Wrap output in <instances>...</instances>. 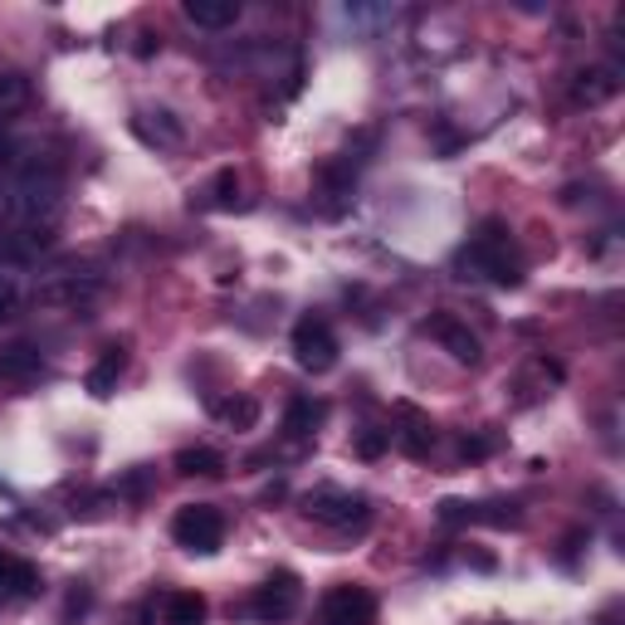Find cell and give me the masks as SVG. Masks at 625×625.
Returning <instances> with one entry per match:
<instances>
[{"mask_svg":"<svg viewBox=\"0 0 625 625\" xmlns=\"http://www.w3.org/2000/svg\"><path fill=\"white\" fill-rule=\"evenodd\" d=\"M16 191V230H54L64 211V167L49 152H24L10 162Z\"/></svg>","mask_w":625,"mask_h":625,"instance_id":"6da1fadb","label":"cell"},{"mask_svg":"<svg viewBox=\"0 0 625 625\" xmlns=\"http://www.w3.org/2000/svg\"><path fill=\"white\" fill-rule=\"evenodd\" d=\"M103 289H108V274L93 260H59V264L40 269L30 299L40 303V309H89V303H98Z\"/></svg>","mask_w":625,"mask_h":625,"instance_id":"7a4b0ae2","label":"cell"},{"mask_svg":"<svg viewBox=\"0 0 625 625\" xmlns=\"http://www.w3.org/2000/svg\"><path fill=\"white\" fill-rule=\"evenodd\" d=\"M455 269H464V279H494V284H504V289L523 284V264L508 244L504 220H484V225L470 235V244L460 250Z\"/></svg>","mask_w":625,"mask_h":625,"instance_id":"3957f363","label":"cell"},{"mask_svg":"<svg viewBox=\"0 0 625 625\" xmlns=\"http://www.w3.org/2000/svg\"><path fill=\"white\" fill-rule=\"evenodd\" d=\"M303 513H309L313 523H323V528L333 533H362L366 523H372V504H366V494H352V488H333V484H317L309 494L299 498Z\"/></svg>","mask_w":625,"mask_h":625,"instance_id":"277c9868","label":"cell"},{"mask_svg":"<svg viewBox=\"0 0 625 625\" xmlns=\"http://www.w3.org/2000/svg\"><path fill=\"white\" fill-rule=\"evenodd\" d=\"M293 362L303 366V372H313V376H323V372H333L337 366V333H333V323L327 317H317V313H309V317H299L293 323Z\"/></svg>","mask_w":625,"mask_h":625,"instance_id":"5b68a950","label":"cell"},{"mask_svg":"<svg viewBox=\"0 0 625 625\" xmlns=\"http://www.w3.org/2000/svg\"><path fill=\"white\" fill-rule=\"evenodd\" d=\"M171 537H177L187 553L211 557V553H220V543H225V518H220V508H211V504H187L171 518Z\"/></svg>","mask_w":625,"mask_h":625,"instance_id":"8992f818","label":"cell"},{"mask_svg":"<svg viewBox=\"0 0 625 625\" xmlns=\"http://www.w3.org/2000/svg\"><path fill=\"white\" fill-rule=\"evenodd\" d=\"M372 621H376V596L352 582L333 586L323 596V606H317V625H372Z\"/></svg>","mask_w":625,"mask_h":625,"instance_id":"52a82bcc","label":"cell"},{"mask_svg":"<svg viewBox=\"0 0 625 625\" xmlns=\"http://www.w3.org/2000/svg\"><path fill=\"white\" fill-rule=\"evenodd\" d=\"M303 602V586L293 572H274L264 586H254V596H250V616L254 621H264V625H274V621H289L293 611H299Z\"/></svg>","mask_w":625,"mask_h":625,"instance_id":"ba28073f","label":"cell"},{"mask_svg":"<svg viewBox=\"0 0 625 625\" xmlns=\"http://www.w3.org/2000/svg\"><path fill=\"white\" fill-rule=\"evenodd\" d=\"M425 333H431V337L440 342V347H445L455 362H464V366H474V362L484 357L480 333H470V323H464V317H455V313H431Z\"/></svg>","mask_w":625,"mask_h":625,"instance_id":"9c48e42d","label":"cell"},{"mask_svg":"<svg viewBox=\"0 0 625 625\" xmlns=\"http://www.w3.org/2000/svg\"><path fill=\"white\" fill-rule=\"evenodd\" d=\"M391 440L401 445V455L425 460L435 450V421L421 406H411V401H396V431H391Z\"/></svg>","mask_w":625,"mask_h":625,"instance_id":"30bf717a","label":"cell"},{"mask_svg":"<svg viewBox=\"0 0 625 625\" xmlns=\"http://www.w3.org/2000/svg\"><path fill=\"white\" fill-rule=\"evenodd\" d=\"M616 93H621V69L616 64H586V69L572 73V83H567V98L577 108H602Z\"/></svg>","mask_w":625,"mask_h":625,"instance_id":"8fae6325","label":"cell"},{"mask_svg":"<svg viewBox=\"0 0 625 625\" xmlns=\"http://www.w3.org/2000/svg\"><path fill=\"white\" fill-rule=\"evenodd\" d=\"M30 596H40V567L0 547V606L30 602Z\"/></svg>","mask_w":625,"mask_h":625,"instance_id":"7c38bea8","label":"cell"},{"mask_svg":"<svg viewBox=\"0 0 625 625\" xmlns=\"http://www.w3.org/2000/svg\"><path fill=\"white\" fill-rule=\"evenodd\" d=\"M171 470H177L181 480H220L230 464H225V455H220V450H211V445H187V450H177Z\"/></svg>","mask_w":625,"mask_h":625,"instance_id":"4fadbf2b","label":"cell"},{"mask_svg":"<svg viewBox=\"0 0 625 625\" xmlns=\"http://www.w3.org/2000/svg\"><path fill=\"white\" fill-rule=\"evenodd\" d=\"M132 132H138L147 147H181L187 142V128H181L167 108H157V113H138L132 118Z\"/></svg>","mask_w":625,"mask_h":625,"instance_id":"5bb4252c","label":"cell"},{"mask_svg":"<svg viewBox=\"0 0 625 625\" xmlns=\"http://www.w3.org/2000/svg\"><path fill=\"white\" fill-rule=\"evenodd\" d=\"M122 372H128V347H118V342H113V347H103V357L93 362V372H89V382H83V386H89L98 401H108L118 391Z\"/></svg>","mask_w":625,"mask_h":625,"instance_id":"9a60e30c","label":"cell"},{"mask_svg":"<svg viewBox=\"0 0 625 625\" xmlns=\"http://www.w3.org/2000/svg\"><path fill=\"white\" fill-rule=\"evenodd\" d=\"M181 16H187L195 30H230V24L240 20V0H187Z\"/></svg>","mask_w":625,"mask_h":625,"instance_id":"2e32d148","label":"cell"},{"mask_svg":"<svg viewBox=\"0 0 625 625\" xmlns=\"http://www.w3.org/2000/svg\"><path fill=\"white\" fill-rule=\"evenodd\" d=\"M24 274H30V264H24L20 254H10V244H6V254H0V317H10V313L20 309Z\"/></svg>","mask_w":625,"mask_h":625,"instance_id":"e0dca14e","label":"cell"},{"mask_svg":"<svg viewBox=\"0 0 625 625\" xmlns=\"http://www.w3.org/2000/svg\"><path fill=\"white\" fill-rule=\"evenodd\" d=\"M323 421H327V401H317V396H293L289 411H284V431L293 440H309Z\"/></svg>","mask_w":625,"mask_h":625,"instance_id":"ac0fdd59","label":"cell"},{"mask_svg":"<svg viewBox=\"0 0 625 625\" xmlns=\"http://www.w3.org/2000/svg\"><path fill=\"white\" fill-rule=\"evenodd\" d=\"M211 606L201 592H167L162 596V625H205Z\"/></svg>","mask_w":625,"mask_h":625,"instance_id":"d6986e66","label":"cell"},{"mask_svg":"<svg viewBox=\"0 0 625 625\" xmlns=\"http://www.w3.org/2000/svg\"><path fill=\"white\" fill-rule=\"evenodd\" d=\"M40 372H44V357L34 342H10V347H0V376L24 382V376H40Z\"/></svg>","mask_w":625,"mask_h":625,"instance_id":"ffe728a7","label":"cell"},{"mask_svg":"<svg viewBox=\"0 0 625 625\" xmlns=\"http://www.w3.org/2000/svg\"><path fill=\"white\" fill-rule=\"evenodd\" d=\"M24 103H30V79L16 69H0V128H6Z\"/></svg>","mask_w":625,"mask_h":625,"instance_id":"44dd1931","label":"cell"},{"mask_svg":"<svg viewBox=\"0 0 625 625\" xmlns=\"http://www.w3.org/2000/svg\"><path fill=\"white\" fill-rule=\"evenodd\" d=\"M211 411L230 425V431H250V425L260 421V401L254 396H225V401H215Z\"/></svg>","mask_w":625,"mask_h":625,"instance_id":"7402d4cb","label":"cell"},{"mask_svg":"<svg viewBox=\"0 0 625 625\" xmlns=\"http://www.w3.org/2000/svg\"><path fill=\"white\" fill-rule=\"evenodd\" d=\"M372 152H376V128H362V132H352V142L337 152V162L347 167L352 177H357V171H362L366 162H372Z\"/></svg>","mask_w":625,"mask_h":625,"instance_id":"603a6c76","label":"cell"},{"mask_svg":"<svg viewBox=\"0 0 625 625\" xmlns=\"http://www.w3.org/2000/svg\"><path fill=\"white\" fill-rule=\"evenodd\" d=\"M235 201H240V177H235V167L215 171V181H211V205H220V211H230Z\"/></svg>","mask_w":625,"mask_h":625,"instance_id":"cb8c5ba5","label":"cell"},{"mask_svg":"<svg viewBox=\"0 0 625 625\" xmlns=\"http://www.w3.org/2000/svg\"><path fill=\"white\" fill-rule=\"evenodd\" d=\"M474 523H494V528H513L523 523L518 504H474Z\"/></svg>","mask_w":625,"mask_h":625,"instance_id":"d4e9b609","label":"cell"},{"mask_svg":"<svg viewBox=\"0 0 625 625\" xmlns=\"http://www.w3.org/2000/svg\"><path fill=\"white\" fill-rule=\"evenodd\" d=\"M391 450V431H362L357 435V460H382Z\"/></svg>","mask_w":625,"mask_h":625,"instance_id":"484cf974","label":"cell"},{"mask_svg":"<svg viewBox=\"0 0 625 625\" xmlns=\"http://www.w3.org/2000/svg\"><path fill=\"white\" fill-rule=\"evenodd\" d=\"M435 513H440V523H450V528H455V523H474V504H464V498H445Z\"/></svg>","mask_w":625,"mask_h":625,"instance_id":"4316f807","label":"cell"},{"mask_svg":"<svg viewBox=\"0 0 625 625\" xmlns=\"http://www.w3.org/2000/svg\"><path fill=\"white\" fill-rule=\"evenodd\" d=\"M488 450H494V440H488V435H464L460 440V455L464 460H488Z\"/></svg>","mask_w":625,"mask_h":625,"instance_id":"83f0119b","label":"cell"},{"mask_svg":"<svg viewBox=\"0 0 625 625\" xmlns=\"http://www.w3.org/2000/svg\"><path fill=\"white\" fill-rule=\"evenodd\" d=\"M89 602H93L89 586H73V592H69V606H64V625H73V616H83V611H89Z\"/></svg>","mask_w":625,"mask_h":625,"instance_id":"f1b7e54d","label":"cell"},{"mask_svg":"<svg viewBox=\"0 0 625 625\" xmlns=\"http://www.w3.org/2000/svg\"><path fill=\"white\" fill-rule=\"evenodd\" d=\"M118 494H132V498H142V494H147V470H132L128 480H122V488H118Z\"/></svg>","mask_w":625,"mask_h":625,"instance_id":"f546056e","label":"cell"},{"mask_svg":"<svg viewBox=\"0 0 625 625\" xmlns=\"http://www.w3.org/2000/svg\"><path fill=\"white\" fill-rule=\"evenodd\" d=\"M10 162H16V142H10V132L0 128V177L10 171Z\"/></svg>","mask_w":625,"mask_h":625,"instance_id":"4dcf8cb0","label":"cell"},{"mask_svg":"<svg viewBox=\"0 0 625 625\" xmlns=\"http://www.w3.org/2000/svg\"><path fill=\"white\" fill-rule=\"evenodd\" d=\"M279 498H289V484L284 480H274V484L264 488V504H279Z\"/></svg>","mask_w":625,"mask_h":625,"instance_id":"1f68e13d","label":"cell"},{"mask_svg":"<svg viewBox=\"0 0 625 625\" xmlns=\"http://www.w3.org/2000/svg\"><path fill=\"white\" fill-rule=\"evenodd\" d=\"M132 625H147V616H138V621H132Z\"/></svg>","mask_w":625,"mask_h":625,"instance_id":"d6a6232c","label":"cell"}]
</instances>
